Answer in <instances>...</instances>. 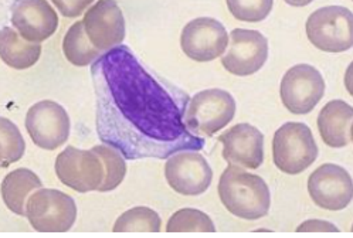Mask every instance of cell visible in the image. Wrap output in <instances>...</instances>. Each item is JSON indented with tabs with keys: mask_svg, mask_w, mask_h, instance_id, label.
I'll list each match as a JSON object with an SVG mask.
<instances>
[{
	"mask_svg": "<svg viewBox=\"0 0 353 238\" xmlns=\"http://www.w3.org/2000/svg\"><path fill=\"white\" fill-rule=\"evenodd\" d=\"M91 72L98 138L125 159H168L206 146L185 122L190 97L162 84L128 47L108 50Z\"/></svg>",
	"mask_w": 353,
	"mask_h": 238,
	"instance_id": "6da1fadb",
	"label": "cell"
},
{
	"mask_svg": "<svg viewBox=\"0 0 353 238\" xmlns=\"http://www.w3.org/2000/svg\"><path fill=\"white\" fill-rule=\"evenodd\" d=\"M219 196L227 211L244 220L263 219L271 206L270 189L264 179L236 165H229L221 173Z\"/></svg>",
	"mask_w": 353,
	"mask_h": 238,
	"instance_id": "7a4b0ae2",
	"label": "cell"
},
{
	"mask_svg": "<svg viewBox=\"0 0 353 238\" xmlns=\"http://www.w3.org/2000/svg\"><path fill=\"white\" fill-rule=\"evenodd\" d=\"M56 175L64 186L79 192L104 193L108 180L105 159L97 146L91 150L74 146L65 148L56 159Z\"/></svg>",
	"mask_w": 353,
	"mask_h": 238,
	"instance_id": "3957f363",
	"label": "cell"
},
{
	"mask_svg": "<svg viewBox=\"0 0 353 238\" xmlns=\"http://www.w3.org/2000/svg\"><path fill=\"white\" fill-rule=\"evenodd\" d=\"M319 149L312 130L302 122H287L272 138V159L283 173L299 175L318 157Z\"/></svg>",
	"mask_w": 353,
	"mask_h": 238,
	"instance_id": "277c9868",
	"label": "cell"
},
{
	"mask_svg": "<svg viewBox=\"0 0 353 238\" xmlns=\"http://www.w3.org/2000/svg\"><path fill=\"white\" fill-rule=\"evenodd\" d=\"M236 115V101L230 92L219 88L205 90L190 98L185 122L199 137H213Z\"/></svg>",
	"mask_w": 353,
	"mask_h": 238,
	"instance_id": "5b68a950",
	"label": "cell"
},
{
	"mask_svg": "<svg viewBox=\"0 0 353 238\" xmlns=\"http://www.w3.org/2000/svg\"><path fill=\"white\" fill-rule=\"evenodd\" d=\"M305 30L312 46L325 52H343L353 46V16L343 6L315 10L307 20Z\"/></svg>",
	"mask_w": 353,
	"mask_h": 238,
	"instance_id": "8992f818",
	"label": "cell"
},
{
	"mask_svg": "<svg viewBox=\"0 0 353 238\" xmlns=\"http://www.w3.org/2000/svg\"><path fill=\"white\" fill-rule=\"evenodd\" d=\"M26 217L40 232H65L77 219V204L60 190L39 189L29 196Z\"/></svg>",
	"mask_w": 353,
	"mask_h": 238,
	"instance_id": "52a82bcc",
	"label": "cell"
},
{
	"mask_svg": "<svg viewBox=\"0 0 353 238\" xmlns=\"http://www.w3.org/2000/svg\"><path fill=\"white\" fill-rule=\"evenodd\" d=\"M325 94V79L310 64L291 67L281 79L280 95L284 107L294 115L310 114Z\"/></svg>",
	"mask_w": 353,
	"mask_h": 238,
	"instance_id": "ba28073f",
	"label": "cell"
},
{
	"mask_svg": "<svg viewBox=\"0 0 353 238\" xmlns=\"http://www.w3.org/2000/svg\"><path fill=\"white\" fill-rule=\"evenodd\" d=\"M26 129L33 143L44 150H56L70 138V117L60 103L40 101L26 114Z\"/></svg>",
	"mask_w": 353,
	"mask_h": 238,
	"instance_id": "9c48e42d",
	"label": "cell"
},
{
	"mask_svg": "<svg viewBox=\"0 0 353 238\" xmlns=\"http://www.w3.org/2000/svg\"><path fill=\"white\" fill-rule=\"evenodd\" d=\"M165 177L169 186L182 196H200L212 184L213 170L196 150H182L168 157Z\"/></svg>",
	"mask_w": 353,
	"mask_h": 238,
	"instance_id": "30bf717a",
	"label": "cell"
},
{
	"mask_svg": "<svg viewBox=\"0 0 353 238\" xmlns=\"http://www.w3.org/2000/svg\"><path fill=\"white\" fill-rule=\"evenodd\" d=\"M229 46V34L224 26L212 17H199L189 21L181 34L185 54L199 63L213 61L224 54Z\"/></svg>",
	"mask_w": 353,
	"mask_h": 238,
	"instance_id": "8fae6325",
	"label": "cell"
},
{
	"mask_svg": "<svg viewBox=\"0 0 353 238\" xmlns=\"http://www.w3.org/2000/svg\"><path fill=\"white\" fill-rule=\"evenodd\" d=\"M308 193L312 201L325 210L346 208L353 197V183L349 172L339 165L325 163L308 179Z\"/></svg>",
	"mask_w": 353,
	"mask_h": 238,
	"instance_id": "7c38bea8",
	"label": "cell"
},
{
	"mask_svg": "<svg viewBox=\"0 0 353 238\" xmlns=\"http://www.w3.org/2000/svg\"><path fill=\"white\" fill-rule=\"evenodd\" d=\"M268 59V41L257 30L236 29L230 33L229 51L221 57L223 67L233 75H253Z\"/></svg>",
	"mask_w": 353,
	"mask_h": 238,
	"instance_id": "4fadbf2b",
	"label": "cell"
},
{
	"mask_svg": "<svg viewBox=\"0 0 353 238\" xmlns=\"http://www.w3.org/2000/svg\"><path fill=\"white\" fill-rule=\"evenodd\" d=\"M83 24L88 40L101 51L121 46L127 33L123 13L114 0H98L85 12Z\"/></svg>",
	"mask_w": 353,
	"mask_h": 238,
	"instance_id": "5bb4252c",
	"label": "cell"
},
{
	"mask_svg": "<svg viewBox=\"0 0 353 238\" xmlns=\"http://www.w3.org/2000/svg\"><path fill=\"white\" fill-rule=\"evenodd\" d=\"M223 157L243 169H259L264 162V135L250 123H239L219 137Z\"/></svg>",
	"mask_w": 353,
	"mask_h": 238,
	"instance_id": "9a60e30c",
	"label": "cell"
},
{
	"mask_svg": "<svg viewBox=\"0 0 353 238\" xmlns=\"http://www.w3.org/2000/svg\"><path fill=\"white\" fill-rule=\"evenodd\" d=\"M12 24L24 40L41 43L56 33L59 16L47 0H17L12 10Z\"/></svg>",
	"mask_w": 353,
	"mask_h": 238,
	"instance_id": "2e32d148",
	"label": "cell"
},
{
	"mask_svg": "<svg viewBox=\"0 0 353 238\" xmlns=\"http://www.w3.org/2000/svg\"><path fill=\"white\" fill-rule=\"evenodd\" d=\"M353 108L345 101L334 99L321 110L316 123L322 141L330 148H345L352 142Z\"/></svg>",
	"mask_w": 353,
	"mask_h": 238,
	"instance_id": "e0dca14e",
	"label": "cell"
},
{
	"mask_svg": "<svg viewBox=\"0 0 353 238\" xmlns=\"http://www.w3.org/2000/svg\"><path fill=\"white\" fill-rule=\"evenodd\" d=\"M41 186L43 183L34 172L20 168L6 175L0 186V193L12 213L26 216V203L30 193L41 189Z\"/></svg>",
	"mask_w": 353,
	"mask_h": 238,
	"instance_id": "ac0fdd59",
	"label": "cell"
},
{
	"mask_svg": "<svg viewBox=\"0 0 353 238\" xmlns=\"http://www.w3.org/2000/svg\"><path fill=\"white\" fill-rule=\"evenodd\" d=\"M41 56V46L24 40L12 28L0 30V60L14 70L33 67Z\"/></svg>",
	"mask_w": 353,
	"mask_h": 238,
	"instance_id": "d6986e66",
	"label": "cell"
},
{
	"mask_svg": "<svg viewBox=\"0 0 353 238\" xmlns=\"http://www.w3.org/2000/svg\"><path fill=\"white\" fill-rule=\"evenodd\" d=\"M63 52L68 63L75 67H87L99 56L101 50L94 47L88 40L83 21H75L63 40Z\"/></svg>",
	"mask_w": 353,
	"mask_h": 238,
	"instance_id": "ffe728a7",
	"label": "cell"
},
{
	"mask_svg": "<svg viewBox=\"0 0 353 238\" xmlns=\"http://www.w3.org/2000/svg\"><path fill=\"white\" fill-rule=\"evenodd\" d=\"M26 152V142L20 129L8 118L0 117V169L19 162Z\"/></svg>",
	"mask_w": 353,
	"mask_h": 238,
	"instance_id": "44dd1931",
	"label": "cell"
},
{
	"mask_svg": "<svg viewBox=\"0 0 353 238\" xmlns=\"http://www.w3.org/2000/svg\"><path fill=\"white\" fill-rule=\"evenodd\" d=\"M162 228V220L155 210L148 207H135L118 217L112 230L121 231H145L159 232Z\"/></svg>",
	"mask_w": 353,
	"mask_h": 238,
	"instance_id": "7402d4cb",
	"label": "cell"
},
{
	"mask_svg": "<svg viewBox=\"0 0 353 238\" xmlns=\"http://www.w3.org/2000/svg\"><path fill=\"white\" fill-rule=\"evenodd\" d=\"M168 232H214L216 227L212 219L196 208H182L170 217L166 226Z\"/></svg>",
	"mask_w": 353,
	"mask_h": 238,
	"instance_id": "603a6c76",
	"label": "cell"
},
{
	"mask_svg": "<svg viewBox=\"0 0 353 238\" xmlns=\"http://www.w3.org/2000/svg\"><path fill=\"white\" fill-rule=\"evenodd\" d=\"M234 19L247 23H259L268 17L274 0H225Z\"/></svg>",
	"mask_w": 353,
	"mask_h": 238,
	"instance_id": "cb8c5ba5",
	"label": "cell"
},
{
	"mask_svg": "<svg viewBox=\"0 0 353 238\" xmlns=\"http://www.w3.org/2000/svg\"><path fill=\"white\" fill-rule=\"evenodd\" d=\"M97 148L105 159L108 169V180L104 189V193H107L117 189L125 179V175H127V162H125V157L112 146L97 145Z\"/></svg>",
	"mask_w": 353,
	"mask_h": 238,
	"instance_id": "d4e9b609",
	"label": "cell"
},
{
	"mask_svg": "<svg viewBox=\"0 0 353 238\" xmlns=\"http://www.w3.org/2000/svg\"><path fill=\"white\" fill-rule=\"evenodd\" d=\"M64 17H79L95 0H52Z\"/></svg>",
	"mask_w": 353,
	"mask_h": 238,
	"instance_id": "484cf974",
	"label": "cell"
},
{
	"mask_svg": "<svg viewBox=\"0 0 353 238\" xmlns=\"http://www.w3.org/2000/svg\"><path fill=\"white\" fill-rule=\"evenodd\" d=\"M298 231H338V228L332 223L322 220H310L302 223L298 227Z\"/></svg>",
	"mask_w": 353,
	"mask_h": 238,
	"instance_id": "4316f807",
	"label": "cell"
},
{
	"mask_svg": "<svg viewBox=\"0 0 353 238\" xmlns=\"http://www.w3.org/2000/svg\"><path fill=\"white\" fill-rule=\"evenodd\" d=\"M285 3H288L290 6H294V8H304L310 3H312L314 0H284Z\"/></svg>",
	"mask_w": 353,
	"mask_h": 238,
	"instance_id": "83f0119b",
	"label": "cell"
}]
</instances>
